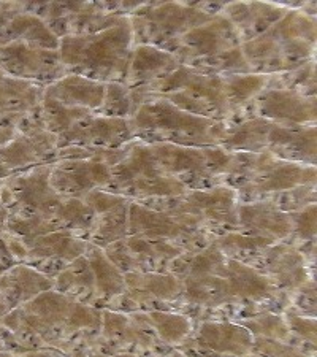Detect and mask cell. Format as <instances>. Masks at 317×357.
Returning a JSON list of instances; mask_svg holds the SVG:
<instances>
[{
	"label": "cell",
	"instance_id": "18",
	"mask_svg": "<svg viewBox=\"0 0 317 357\" xmlns=\"http://www.w3.org/2000/svg\"><path fill=\"white\" fill-rule=\"evenodd\" d=\"M272 77L263 73L229 75L226 77V92L230 107V113L241 110V107L249 103L267 88Z\"/></svg>",
	"mask_w": 317,
	"mask_h": 357
},
{
	"label": "cell",
	"instance_id": "19",
	"mask_svg": "<svg viewBox=\"0 0 317 357\" xmlns=\"http://www.w3.org/2000/svg\"><path fill=\"white\" fill-rule=\"evenodd\" d=\"M236 322L245 326L254 337L276 340V342H287V340L292 338V332L287 327L284 318L279 314L261 313L252 316V318Z\"/></svg>",
	"mask_w": 317,
	"mask_h": 357
},
{
	"label": "cell",
	"instance_id": "16",
	"mask_svg": "<svg viewBox=\"0 0 317 357\" xmlns=\"http://www.w3.org/2000/svg\"><path fill=\"white\" fill-rule=\"evenodd\" d=\"M134 314L151 327L160 342L167 343L169 347L183 343L192 332V321L187 316L165 312H145Z\"/></svg>",
	"mask_w": 317,
	"mask_h": 357
},
{
	"label": "cell",
	"instance_id": "8",
	"mask_svg": "<svg viewBox=\"0 0 317 357\" xmlns=\"http://www.w3.org/2000/svg\"><path fill=\"white\" fill-rule=\"evenodd\" d=\"M62 140L82 149H118L135 140L130 119L94 114L75 123L62 134Z\"/></svg>",
	"mask_w": 317,
	"mask_h": 357
},
{
	"label": "cell",
	"instance_id": "1",
	"mask_svg": "<svg viewBox=\"0 0 317 357\" xmlns=\"http://www.w3.org/2000/svg\"><path fill=\"white\" fill-rule=\"evenodd\" d=\"M134 27L130 16L119 18L100 31L77 33L62 40V62L77 75L103 83H125L132 56Z\"/></svg>",
	"mask_w": 317,
	"mask_h": 357
},
{
	"label": "cell",
	"instance_id": "12",
	"mask_svg": "<svg viewBox=\"0 0 317 357\" xmlns=\"http://www.w3.org/2000/svg\"><path fill=\"white\" fill-rule=\"evenodd\" d=\"M201 351L208 349L219 354H249L254 347V335L238 322L205 321L199 326L194 337Z\"/></svg>",
	"mask_w": 317,
	"mask_h": 357
},
{
	"label": "cell",
	"instance_id": "11",
	"mask_svg": "<svg viewBox=\"0 0 317 357\" xmlns=\"http://www.w3.org/2000/svg\"><path fill=\"white\" fill-rule=\"evenodd\" d=\"M180 66V59L167 50L145 43L138 45L132 51L124 84L132 91L141 92Z\"/></svg>",
	"mask_w": 317,
	"mask_h": 357
},
{
	"label": "cell",
	"instance_id": "21",
	"mask_svg": "<svg viewBox=\"0 0 317 357\" xmlns=\"http://www.w3.org/2000/svg\"><path fill=\"white\" fill-rule=\"evenodd\" d=\"M293 230L291 238H298L308 243H314L316 237V202L297 211H292Z\"/></svg>",
	"mask_w": 317,
	"mask_h": 357
},
{
	"label": "cell",
	"instance_id": "6",
	"mask_svg": "<svg viewBox=\"0 0 317 357\" xmlns=\"http://www.w3.org/2000/svg\"><path fill=\"white\" fill-rule=\"evenodd\" d=\"M249 105L256 116L282 126H314L317 110L314 96L291 88H265Z\"/></svg>",
	"mask_w": 317,
	"mask_h": 357
},
{
	"label": "cell",
	"instance_id": "5",
	"mask_svg": "<svg viewBox=\"0 0 317 357\" xmlns=\"http://www.w3.org/2000/svg\"><path fill=\"white\" fill-rule=\"evenodd\" d=\"M215 15L206 13L197 7L180 3H159L145 5L143 10L138 8L137 15H132V20H141L143 31L146 32L153 46H164L173 40L180 38L190 29L197 27L210 21Z\"/></svg>",
	"mask_w": 317,
	"mask_h": 357
},
{
	"label": "cell",
	"instance_id": "9",
	"mask_svg": "<svg viewBox=\"0 0 317 357\" xmlns=\"http://www.w3.org/2000/svg\"><path fill=\"white\" fill-rule=\"evenodd\" d=\"M53 183L62 197H78L107 188L111 183V165L91 151L89 158H72L57 165Z\"/></svg>",
	"mask_w": 317,
	"mask_h": 357
},
{
	"label": "cell",
	"instance_id": "4",
	"mask_svg": "<svg viewBox=\"0 0 317 357\" xmlns=\"http://www.w3.org/2000/svg\"><path fill=\"white\" fill-rule=\"evenodd\" d=\"M240 45L241 36L238 29L224 15H215L210 21L190 29L180 38L160 46V48H169L167 51L175 54L180 62L184 57L186 59L184 64H189L192 61L208 59V57L217 56Z\"/></svg>",
	"mask_w": 317,
	"mask_h": 357
},
{
	"label": "cell",
	"instance_id": "17",
	"mask_svg": "<svg viewBox=\"0 0 317 357\" xmlns=\"http://www.w3.org/2000/svg\"><path fill=\"white\" fill-rule=\"evenodd\" d=\"M129 204L116 206V208L102 213L95 216V221L88 234V241L100 248H107L111 243L127 237V213H129Z\"/></svg>",
	"mask_w": 317,
	"mask_h": 357
},
{
	"label": "cell",
	"instance_id": "7",
	"mask_svg": "<svg viewBox=\"0 0 317 357\" xmlns=\"http://www.w3.org/2000/svg\"><path fill=\"white\" fill-rule=\"evenodd\" d=\"M254 267L268 276L282 294H293L313 280V275L308 270L307 255H303L295 245L284 241L265 248L256 257Z\"/></svg>",
	"mask_w": 317,
	"mask_h": 357
},
{
	"label": "cell",
	"instance_id": "15",
	"mask_svg": "<svg viewBox=\"0 0 317 357\" xmlns=\"http://www.w3.org/2000/svg\"><path fill=\"white\" fill-rule=\"evenodd\" d=\"M86 257H88L92 273H94L97 298L114 301V298L123 297L125 292L124 272L107 256L105 250L89 243L86 250Z\"/></svg>",
	"mask_w": 317,
	"mask_h": 357
},
{
	"label": "cell",
	"instance_id": "13",
	"mask_svg": "<svg viewBox=\"0 0 317 357\" xmlns=\"http://www.w3.org/2000/svg\"><path fill=\"white\" fill-rule=\"evenodd\" d=\"M125 292L123 297L137 305L153 301H176L183 294V281L173 272H127Z\"/></svg>",
	"mask_w": 317,
	"mask_h": 357
},
{
	"label": "cell",
	"instance_id": "20",
	"mask_svg": "<svg viewBox=\"0 0 317 357\" xmlns=\"http://www.w3.org/2000/svg\"><path fill=\"white\" fill-rule=\"evenodd\" d=\"M287 327L292 333L302 337L303 340L309 342L311 347H316V316H308L302 312H298L295 307L286 308V313L282 314Z\"/></svg>",
	"mask_w": 317,
	"mask_h": 357
},
{
	"label": "cell",
	"instance_id": "3",
	"mask_svg": "<svg viewBox=\"0 0 317 357\" xmlns=\"http://www.w3.org/2000/svg\"><path fill=\"white\" fill-rule=\"evenodd\" d=\"M170 200L173 204L164 208L192 218L208 232H211L210 226H222V224L232 226L233 230H240L238 215H236L240 197L232 186L219 184V186L189 189L186 194L170 197Z\"/></svg>",
	"mask_w": 317,
	"mask_h": 357
},
{
	"label": "cell",
	"instance_id": "2",
	"mask_svg": "<svg viewBox=\"0 0 317 357\" xmlns=\"http://www.w3.org/2000/svg\"><path fill=\"white\" fill-rule=\"evenodd\" d=\"M137 140L186 146H217L227 119H211L181 110L159 96H145L129 118Z\"/></svg>",
	"mask_w": 317,
	"mask_h": 357
},
{
	"label": "cell",
	"instance_id": "10",
	"mask_svg": "<svg viewBox=\"0 0 317 357\" xmlns=\"http://www.w3.org/2000/svg\"><path fill=\"white\" fill-rule=\"evenodd\" d=\"M238 229L278 243L291 238L293 230L292 213L281 210L273 202H247L238 204Z\"/></svg>",
	"mask_w": 317,
	"mask_h": 357
},
{
	"label": "cell",
	"instance_id": "14",
	"mask_svg": "<svg viewBox=\"0 0 317 357\" xmlns=\"http://www.w3.org/2000/svg\"><path fill=\"white\" fill-rule=\"evenodd\" d=\"M105 89L107 83L86 78L82 75H72L53 86V100L67 107L88 108L91 112H95L100 110L103 105Z\"/></svg>",
	"mask_w": 317,
	"mask_h": 357
}]
</instances>
